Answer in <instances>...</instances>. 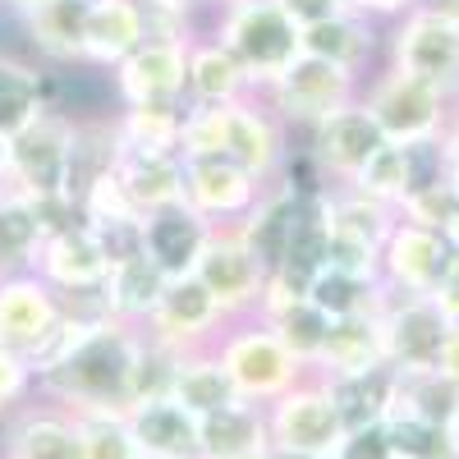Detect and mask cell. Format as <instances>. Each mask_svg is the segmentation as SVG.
<instances>
[{
	"instance_id": "cell-1",
	"label": "cell",
	"mask_w": 459,
	"mask_h": 459,
	"mask_svg": "<svg viewBox=\"0 0 459 459\" xmlns=\"http://www.w3.org/2000/svg\"><path fill=\"white\" fill-rule=\"evenodd\" d=\"M138 344L143 335L120 322V317H92L79 340L37 377L42 391L69 409V413H88V409H129L134 400V363H138Z\"/></svg>"
},
{
	"instance_id": "cell-2",
	"label": "cell",
	"mask_w": 459,
	"mask_h": 459,
	"mask_svg": "<svg viewBox=\"0 0 459 459\" xmlns=\"http://www.w3.org/2000/svg\"><path fill=\"white\" fill-rule=\"evenodd\" d=\"M179 152L184 157H221L248 170L253 179L272 170L276 161V129L262 120L257 110L225 101V106H203L194 115H184L179 129Z\"/></svg>"
},
{
	"instance_id": "cell-3",
	"label": "cell",
	"mask_w": 459,
	"mask_h": 459,
	"mask_svg": "<svg viewBox=\"0 0 459 459\" xmlns=\"http://www.w3.org/2000/svg\"><path fill=\"white\" fill-rule=\"evenodd\" d=\"M225 47L235 51L248 79L276 83L303 56V28L276 5V0H239L225 19Z\"/></svg>"
},
{
	"instance_id": "cell-4",
	"label": "cell",
	"mask_w": 459,
	"mask_h": 459,
	"mask_svg": "<svg viewBox=\"0 0 459 459\" xmlns=\"http://www.w3.org/2000/svg\"><path fill=\"white\" fill-rule=\"evenodd\" d=\"M344 437L340 409L326 391V381H299L285 395L266 404V441L276 455L294 459H331Z\"/></svg>"
},
{
	"instance_id": "cell-5",
	"label": "cell",
	"mask_w": 459,
	"mask_h": 459,
	"mask_svg": "<svg viewBox=\"0 0 459 459\" xmlns=\"http://www.w3.org/2000/svg\"><path fill=\"white\" fill-rule=\"evenodd\" d=\"M74 129L60 115L42 110L28 129L10 138V166L5 188L28 198H69V157H74ZM74 203V198H69Z\"/></svg>"
},
{
	"instance_id": "cell-6",
	"label": "cell",
	"mask_w": 459,
	"mask_h": 459,
	"mask_svg": "<svg viewBox=\"0 0 459 459\" xmlns=\"http://www.w3.org/2000/svg\"><path fill=\"white\" fill-rule=\"evenodd\" d=\"M221 363L225 372L235 377V386L244 400L253 404H272L276 395H285L290 386H299L303 381V368L272 326H248V331H235V335H225L221 340Z\"/></svg>"
},
{
	"instance_id": "cell-7",
	"label": "cell",
	"mask_w": 459,
	"mask_h": 459,
	"mask_svg": "<svg viewBox=\"0 0 459 459\" xmlns=\"http://www.w3.org/2000/svg\"><path fill=\"white\" fill-rule=\"evenodd\" d=\"M377 317H381V340H386V363L395 372H437L450 322L428 294H400L395 303L381 299Z\"/></svg>"
},
{
	"instance_id": "cell-8",
	"label": "cell",
	"mask_w": 459,
	"mask_h": 459,
	"mask_svg": "<svg viewBox=\"0 0 459 459\" xmlns=\"http://www.w3.org/2000/svg\"><path fill=\"white\" fill-rule=\"evenodd\" d=\"M372 120L381 129L386 143H404V147H418V143H432L441 120H446V92L413 79V74L395 69L391 79H381L372 101Z\"/></svg>"
},
{
	"instance_id": "cell-9",
	"label": "cell",
	"mask_w": 459,
	"mask_h": 459,
	"mask_svg": "<svg viewBox=\"0 0 459 459\" xmlns=\"http://www.w3.org/2000/svg\"><path fill=\"white\" fill-rule=\"evenodd\" d=\"M395 69L441 88L446 97L459 92V19H446L437 10L409 14L395 37Z\"/></svg>"
},
{
	"instance_id": "cell-10",
	"label": "cell",
	"mask_w": 459,
	"mask_h": 459,
	"mask_svg": "<svg viewBox=\"0 0 459 459\" xmlns=\"http://www.w3.org/2000/svg\"><path fill=\"white\" fill-rule=\"evenodd\" d=\"M60 317H65V303L37 272L0 276V344H10L23 359H32L51 340Z\"/></svg>"
},
{
	"instance_id": "cell-11",
	"label": "cell",
	"mask_w": 459,
	"mask_h": 459,
	"mask_svg": "<svg viewBox=\"0 0 459 459\" xmlns=\"http://www.w3.org/2000/svg\"><path fill=\"white\" fill-rule=\"evenodd\" d=\"M37 276L60 294H101L106 276H110V257L101 248V235L88 221H69L56 235H47L42 253H37Z\"/></svg>"
},
{
	"instance_id": "cell-12",
	"label": "cell",
	"mask_w": 459,
	"mask_h": 459,
	"mask_svg": "<svg viewBox=\"0 0 459 459\" xmlns=\"http://www.w3.org/2000/svg\"><path fill=\"white\" fill-rule=\"evenodd\" d=\"M188 83V47L179 37H152L120 60V92L129 106H175Z\"/></svg>"
},
{
	"instance_id": "cell-13",
	"label": "cell",
	"mask_w": 459,
	"mask_h": 459,
	"mask_svg": "<svg viewBox=\"0 0 459 459\" xmlns=\"http://www.w3.org/2000/svg\"><path fill=\"white\" fill-rule=\"evenodd\" d=\"M194 276L212 290V299L221 303L225 313H239L262 303L266 290V272L257 266V257L244 248L239 235H212L194 262Z\"/></svg>"
},
{
	"instance_id": "cell-14",
	"label": "cell",
	"mask_w": 459,
	"mask_h": 459,
	"mask_svg": "<svg viewBox=\"0 0 459 459\" xmlns=\"http://www.w3.org/2000/svg\"><path fill=\"white\" fill-rule=\"evenodd\" d=\"M272 88H276V101L290 120L322 125L331 110H340L350 101V69L317 60V56H299Z\"/></svg>"
},
{
	"instance_id": "cell-15",
	"label": "cell",
	"mask_w": 459,
	"mask_h": 459,
	"mask_svg": "<svg viewBox=\"0 0 459 459\" xmlns=\"http://www.w3.org/2000/svg\"><path fill=\"white\" fill-rule=\"evenodd\" d=\"M221 317H225V308L212 299V290L194 272H184V276H170V285H166V294L157 303V313L147 317V326H152L157 340H166V344H175V350L188 354V350H198L203 335Z\"/></svg>"
},
{
	"instance_id": "cell-16",
	"label": "cell",
	"mask_w": 459,
	"mask_h": 459,
	"mask_svg": "<svg viewBox=\"0 0 459 459\" xmlns=\"http://www.w3.org/2000/svg\"><path fill=\"white\" fill-rule=\"evenodd\" d=\"M381 257H386V272H391V281L404 294H432V285L446 276V266L455 262V253H450L441 230L413 225V221L391 225Z\"/></svg>"
},
{
	"instance_id": "cell-17",
	"label": "cell",
	"mask_w": 459,
	"mask_h": 459,
	"mask_svg": "<svg viewBox=\"0 0 459 459\" xmlns=\"http://www.w3.org/2000/svg\"><path fill=\"white\" fill-rule=\"evenodd\" d=\"M125 423L147 455H175V459H203V423L198 413H188L179 400L157 395L138 400L125 409Z\"/></svg>"
},
{
	"instance_id": "cell-18",
	"label": "cell",
	"mask_w": 459,
	"mask_h": 459,
	"mask_svg": "<svg viewBox=\"0 0 459 459\" xmlns=\"http://www.w3.org/2000/svg\"><path fill=\"white\" fill-rule=\"evenodd\" d=\"M207 239H212V230H207L203 212H194L188 203H175V207L143 216V253L157 262L166 276L194 272V262H198Z\"/></svg>"
},
{
	"instance_id": "cell-19",
	"label": "cell",
	"mask_w": 459,
	"mask_h": 459,
	"mask_svg": "<svg viewBox=\"0 0 459 459\" xmlns=\"http://www.w3.org/2000/svg\"><path fill=\"white\" fill-rule=\"evenodd\" d=\"M110 170L143 216L184 203V161L175 152H129V147L115 143V166Z\"/></svg>"
},
{
	"instance_id": "cell-20",
	"label": "cell",
	"mask_w": 459,
	"mask_h": 459,
	"mask_svg": "<svg viewBox=\"0 0 459 459\" xmlns=\"http://www.w3.org/2000/svg\"><path fill=\"white\" fill-rule=\"evenodd\" d=\"M5 459H83V432L69 409H23L5 432Z\"/></svg>"
},
{
	"instance_id": "cell-21",
	"label": "cell",
	"mask_w": 459,
	"mask_h": 459,
	"mask_svg": "<svg viewBox=\"0 0 459 459\" xmlns=\"http://www.w3.org/2000/svg\"><path fill=\"white\" fill-rule=\"evenodd\" d=\"M386 143L372 120V110L368 106H354V101H344L340 110H331L326 120L317 125V157L326 170L344 175V179H354L359 166L372 157V152Z\"/></svg>"
},
{
	"instance_id": "cell-22",
	"label": "cell",
	"mask_w": 459,
	"mask_h": 459,
	"mask_svg": "<svg viewBox=\"0 0 459 459\" xmlns=\"http://www.w3.org/2000/svg\"><path fill=\"white\" fill-rule=\"evenodd\" d=\"M184 203L203 216H235L253 203V175L221 157H184Z\"/></svg>"
},
{
	"instance_id": "cell-23",
	"label": "cell",
	"mask_w": 459,
	"mask_h": 459,
	"mask_svg": "<svg viewBox=\"0 0 459 459\" xmlns=\"http://www.w3.org/2000/svg\"><path fill=\"white\" fill-rule=\"evenodd\" d=\"M377 313L331 317L322 359H317L322 377H350V372H368V368H386V340H381V317Z\"/></svg>"
},
{
	"instance_id": "cell-24",
	"label": "cell",
	"mask_w": 459,
	"mask_h": 459,
	"mask_svg": "<svg viewBox=\"0 0 459 459\" xmlns=\"http://www.w3.org/2000/svg\"><path fill=\"white\" fill-rule=\"evenodd\" d=\"M147 42V14L138 0H92L83 56L97 65H120Z\"/></svg>"
},
{
	"instance_id": "cell-25",
	"label": "cell",
	"mask_w": 459,
	"mask_h": 459,
	"mask_svg": "<svg viewBox=\"0 0 459 459\" xmlns=\"http://www.w3.org/2000/svg\"><path fill=\"white\" fill-rule=\"evenodd\" d=\"M166 285H170V276L161 272V266L152 262L147 253H134V257H125V262L110 266V276H106V285H101V303H106L110 317L138 322V317L157 313Z\"/></svg>"
},
{
	"instance_id": "cell-26",
	"label": "cell",
	"mask_w": 459,
	"mask_h": 459,
	"mask_svg": "<svg viewBox=\"0 0 459 459\" xmlns=\"http://www.w3.org/2000/svg\"><path fill=\"white\" fill-rule=\"evenodd\" d=\"M170 400H179L188 413H221L230 404H239V386H235V377L225 372L221 354H198V350H188L175 368V381H170Z\"/></svg>"
},
{
	"instance_id": "cell-27",
	"label": "cell",
	"mask_w": 459,
	"mask_h": 459,
	"mask_svg": "<svg viewBox=\"0 0 459 459\" xmlns=\"http://www.w3.org/2000/svg\"><path fill=\"white\" fill-rule=\"evenodd\" d=\"M326 391L340 409V423L344 432L354 428H372V423H386L391 413V391H395V368H368V372H350V377H322Z\"/></svg>"
},
{
	"instance_id": "cell-28",
	"label": "cell",
	"mask_w": 459,
	"mask_h": 459,
	"mask_svg": "<svg viewBox=\"0 0 459 459\" xmlns=\"http://www.w3.org/2000/svg\"><path fill=\"white\" fill-rule=\"evenodd\" d=\"M266 326L281 335V344L303 363V368H317L322 359V344H326V331H331V317L317 308L313 299H262L257 303Z\"/></svg>"
},
{
	"instance_id": "cell-29",
	"label": "cell",
	"mask_w": 459,
	"mask_h": 459,
	"mask_svg": "<svg viewBox=\"0 0 459 459\" xmlns=\"http://www.w3.org/2000/svg\"><path fill=\"white\" fill-rule=\"evenodd\" d=\"M47 235L51 230H47V216L37 207V198L5 188V198H0V276L32 266Z\"/></svg>"
},
{
	"instance_id": "cell-30",
	"label": "cell",
	"mask_w": 459,
	"mask_h": 459,
	"mask_svg": "<svg viewBox=\"0 0 459 459\" xmlns=\"http://www.w3.org/2000/svg\"><path fill=\"white\" fill-rule=\"evenodd\" d=\"M88 10H92V0H42V5H32V10L23 14L32 47L47 51V56H56V60L83 56Z\"/></svg>"
},
{
	"instance_id": "cell-31",
	"label": "cell",
	"mask_w": 459,
	"mask_h": 459,
	"mask_svg": "<svg viewBox=\"0 0 459 459\" xmlns=\"http://www.w3.org/2000/svg\"><path fill=\"white\" fill-rule=\"evenodd\" d=\"M198 423H203V459H239L257 446H272L266 441V404H253V400L207 413Z\"/></svg>"
},
{
	"instance_id": "cell-32",
	"label": "cell",
	"mask_w": 459,
	"mask_h": 459,
	"mask_svg": "<svg viewBox=\"0 0 459 459\" xmlns=\"http://www.w3.org/2000/svg\"><path fill=\"white\" fill-rule=\"evenodd\" d=\"M294 221H299L294 194H276V198L257 203V212H253L248 225L239 230L244 248L257 257V266H262L266 276L281 266V257H285V248H290V235H294Z\"/></svg>"
},
{
	"instance_id": "cell-33",
	"label": "cell",
	"mask_w": 459,
	"mask_h": 459,
	"mask_svg": "<svg viewBox=\"0 0 459 459\" xmlns=\"http://www.w3.org/2000/svg\"><path fill=\"white\" fill-rule=\"evenodd\" d=\"M418 184V166H413V147L404 143H381L372 157L359 166L354 175V194L377 198V203H404Z\"/></svg>"
},
{
	"instance_id": "cell-34",
	"label": "cell",
	"mask_w": 459,
	"mask_h": 459,
	"mask_svg": "<svg viewBox=\"0 0 459 459\" xmlns=\"http://www.w3.org/2000/svg\"><path fill=\"white\" fill-rule=\"evenodd\" d=\"M248 83V74L244 65L235 60V51H230L225 42L216 47H203L188 56V88H194V97L203 106H225V101H235Z\"/></svg>"
},
{
	"instance_id": "cell-35",
	"label": "cell",
	"mask_w": 459,
	"mask_h": 459,
	"mask_svg": "<svg viewBox=\"0 0 459 459\" xmlns=\"http://www.w3.org/2000/svg\"><path fill=\"white\" fill-rule=\"evenodd\" d=\"M42 110H47V97H42V79H37V69H28V65H19L10 56H0V138H14Z\"/></svg>"
},
{
	"instance_id": "cell-36",
	"label": "cell",
	"mask_w": 459,
	"mask_h": 459,
	"mask_svg": "<svg viewBox=\"0 0 459 459\" xmlns=\"http://www.w3.org/2000/svg\"><path fill=\"white\" fill-rule=\"evenodd\" d=\"M308 299L326 317H350V313H377L381 308V294L372 276H354V272H340V266H322L317 281L308 285Z\"/></svg>"
},
{
	"instance_id": "cell-37",
	"label": "cell",
	"mask_w": 459,
	"mask_h": 459,
	"mask_svg": "<svg viewBox=\"0 0 459 459\" xmlns=\"http://www.w3.org/2000/svg\"><path fill=\"white\" fill-rule=\"evenodd\" d=\"M372 47V37L363 23H354L350 14H335V19H322V23H308L303 28V56H317V60H331L340 69H354Z\"/></svg>"
},
{
	"instance_id": "cell-38",
	"label": "cell",
	"mask_w": 459,
	"mask_h": 459,
	"mask_svg": "<svg viewBox=\"0 0 459 459\" xmlns=\"http://www.w3.org/2000/svg\"><path fill=\"white\" fill-rule=\"evenodd\" d=\"M184 120L175 106H129V115L115 129V143L129 152H179Z\"/></svg>"
},
{
	"instance_id": "cell-39",
	"label": "cell",
	"mask_w": 459,
	"mask_h": 459,
	"mask_svg": "<svg viewBox=\"0 0 459 459\" xmlns=\"http://www.w3.org/2000/svg\"><path fill=\"white\" fill-rule=\"evenodd\" d=\"M381 428H386V437H391L395 459H459L455 441H450V428H441V423L409 418V413H386Z\"/></svg>"
},
{
	"instance_id": "cell-40",
	"label": "cell",
	"mask_w": 459,
	"mask_h": 459,
	"mask_svg": "<svg viewBox=\"0 0 459 459\" xmlns=\"http://www.w3.org/2000/svg\"><path fill=\"white\" fill-rule=\"evenodd\" d=\"M74 418L83 432V459H138V441L125 423V409H88Z\"/></svg>"
},
{
	"instance_id": "cell-41",
	"label": "cell",
	"mask_w": 459,
	"mask_h": 459,
	"mask_svg": "<svg viewBox=\"0 0 459 459\" xmlns=\"http://www.w3.org/2000/svg\"><path fill=\"white\" fill-rule=\"evenodd\" d=\"M404 212L413 225H428V230H446L459 216V198L450 184H413V194L404 198Z\"/></svg>"
},
{
	"instance_id": "cell-42",
	"label": "cell",
	"mask_w": 459,
	"mask_h": 459,
	"mask_svg": "<svg viewBox=\"0 0 459 459\" xmlns=\"http://www.w3.org/2000/svg\"><path fill=\"white\" fill-rule=\"evenodd\" d=\"M331 459H395V450H391L386 428L372 423V428H354V432H344Z\"/></svg>"
},
{
	"instance_id": "cell-43",
	"label": "cell",
	"mask_w": 459,
	"mask_h": 459,
	"mask_svg": "<svg viewBox=\"0 0 459 459\" xmlns=\"http://www.w3.org/2000/svg\"><path fill=\"white\" fill-rule=\"evenodd\" d=\"M32 386V368L19 350H10V344H0V413L14 409Z\"/></svg>"
},
{
	"instance_id": "cell-44",
	"label": "cell",
	"mask_w": 459,
	"mask_h": 459,
	"mask_svg": "<svg viewBox=\"0 0 459 459\" xmlns=\"http://www.w3.org/2000/svg\"><path fill=\"white\" fill-rule=\"evenodd\" d=\"M276 5H281L299 28H308V23H322V19L344 14V5H350V0H276Z\"/></svg>"
},
{
	"instance_id": "cell-45",
	"label": "cell",
	"mask_w": 459,
	"mask_h": 459,
	"mask_svg": "<svg viewBox=\"0 0 459 459\" xmlns=\"http://www.w3.org/2000/svg\"><path fill=\"white\" fill-rule=\"evenodd\" d=\"M428 299L446 313V322H450V326H459V257L446 266V276L432 285V294H428Z\"/></svg>"
},
{
	"instance_id": "cell-46",
	"label": "cell",
	"mask_w": 459,
	"mask_h": 459,
	"mask_svg": "<svg viewBox=\"0 0 459 459\" xmlns=\"http://www.w3.org/2000/svg\"><path fill=\"white\" fill-rule=\"evenodd\" d=\"M437 372L450 381V386H459V326H450V335H446V344H441Z\"/></svg>"
},
{
	"instance_id": "cell-47",
	"label": "cell",
	"mask_w": 459,
	"mask_h": 459,
	"mask_svg": "<svg viewBox=\"0 0 459 459\" xmlns=\"http://www.w3.org/2000/svg\"><path fill=\"white\" fill-rule=\"evenodd\" d=\"M354 10H372V14H395V10H409L413 0H350Z\"/></svg>"
},
{
	"instance_id": "cell-48",
	"label": "cell",
	"mask_w": 459,
	"mask_h": 459,
	"mask_svg": "<svg viewBox=\"0 0 459 459\" xmlns=\"http://www.w3.org/2000/svg\"><path fill=\"white\" fill-rule=\"evenodd\" d=\"M441 235H446V244H450V253L459 257V216H455V221H450V225L441 230Z\"/></svg>"
},
{
	"instance_id": "cell-49",
	"label": "cell",
	"mask_w": 459,
	"mask_h": 459,
	"mask_svg": "<svg viewBox=\"0 0 459 459\" xmlns=\"http://www.w3.org/2000/svg\"><path fill=\"white\" fill-rule=\"evenodd\" d=\"M239 459H276V450H272V446H257V450H248V455H239Z\"/></svg>"
},
{
	"instance_id": "cell-50",
	"label": "cell",
	"mask_w": 459,
	"mask_h": 459,
	"mask_svg": "<svg viewBox=\"0 0 459 459\" xmlns=\"http://www.w3.org/2000/svg\"><path fill=\"white\" fill-rule=\"evenodd\" d=\"M5 166H10V138H0V179H5Z\"/></svg>"
},
{
	"instance_id": "cell-51",
	"label": "cell",
	"mask_w": 459,
	"mask_h": 459,
	"mask_svg": "<svg viewBox=\"0 0 459 459\" xmlns=\"http://www.w3.org/2000/svg\"><path fill=\"white\" fill-rule=\"evenodd\" d=\"M446 161H459V129L450 134V147H446Z\"/></svg>"
},
{
	"instance_id": "cell-52",
	"label": "cell",
	"mask_w": 459,
	"mask_h": 459,
	"mask_svg": "<svg viewBox=\"0 0 459 459\" xmlns=\"http://www.w3.org/2000/svg\"><path fill=\"white\" fill-rule=\"evenodd\" d=\"M446 184L455 188V198H459V161H450V175H446Z\"/></svg>"
},
{
	"instance_id": "cell-53",
	"label": "cell",
	"mask_w": 459,
	"mask_h": 459,
	"mask_svg": "<svg viewBox=\"0 0 459 459\" xmlns=\"http://www.w3.org/2000/svg\"><path fill=\"white\" fill-rule=\"evenodd\" d=\"M450 441H455V455H459V409H455V418H450Z\"/></svg>"
},
{
	"instance_id": "cell-54",
	"label": "cell",
	"mask_w": 459,
	"mask_h": 459,
	"mask_svg": "<svg viewBox=\"0 0 459 459\" xmlns=\"http://www.w3.org/2000/svg\"><path fill=\"white\" fill-rule=\"evenodd\" d=\"M5 5H14V10H23V14H28L32 5H42V0H5Z\"/></svg>"
},
{
	"instance_id": "cell-55",
	"label": "cell",
	"mask_w": 459,
	"mask_h": 459,
	"mask_svg": "<svg viewBox=\"0 0 459 459\" xmlns=\"http://www.w3.org/2000/svg\"><path fill=\"white\" fill-rule=\"evenodd\" d=\"M157 5H170V10H184V5H194V0H157Z\"/></svg>"
},
{
	"instance_id": "cell-56",
	"label": "cell",
	"mask_w": 459,
	"mask_h": 459,
	"mask_svg": "<svg viewBox=\"0 0 459 459\" xmlns=\"http://www.w3.org/2000/svg\"><path fill=\"white\" fill-rule=\"evenodd\" d=\"M138 459H175V455H147V450H138Z\"/></svg>"
},
{
	"instance_id": "cell-57",
	"label": "cell",
	"mask_w": 459,
	"mask_h": 459,
	"mask_svg": "<svg viewBox=\"0 0 459 459\" xmlns=\"http://www.w3.org/2000/svg\"><path fill=\"white\" fill-rule=\"evenodd\" d=\"M0 198H5V179H0Z\"/></svg>"
},
{
	"instance_id": "cell-58",
	"label": "cell",
	"mask_w": 459,
	"mask_h": 459,
	"mask_svg": "<svg viewBox=\"0 0 459 459\" xmlns=\"http://www.w3.org/2000/svg\"><path fill=\"white\" fill-rule=\"evenodd\" d=\"M276 459H294V455H276Z\"/></svg>"
}]
</instances>
